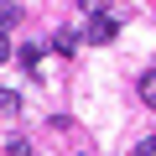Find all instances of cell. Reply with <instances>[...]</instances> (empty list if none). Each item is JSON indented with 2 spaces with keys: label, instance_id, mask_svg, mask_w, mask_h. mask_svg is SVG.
<instances>
[{
  "label": "cell",
  "instance_id": "2",
  "mask_svg": "<svg viewBox=\"0 0 156 156\" xmlns=\"http://www.w3.org/2000/svg\"><path fill=\"white\" fill-rule=\"evenodd\" d=\"M135 89H140V99L156 109V68H146V73H140V83H135Z\"/></svg>",
  "mask_w": 156,
  "mask_h": 156
},
{
  "label": "cell",
  "instance_id": "9",
  "mask_svg": "<svg viewBox=\"0 0 156 156\" xmlns=\"http://www.w3.org/2000/svg\"><path fill=\"white\" fill-rule=\"evenodd\" d=\"M78 5H83V11H99V0H78Z\"/></svg>",
  "mask_w": 156,
  "mask_h": 156
},
{
  "label": "cell",
  "instance_id": "3",
  "mask_svg": "<svg viewBox=\"0 0 156 156\" xmlns=\"http://www.w3.org/2000/svg\"><path fill=\"white\" fill-rule=\"evenodd\" d=\"M16 109H21V99H16V94H11V89H0V125H5V120H11V115H16Z\"/></svg>",
  "mask_w": 156,
  "mask_h": 156
},
{
  "label": "cell",
  "instance_id": "4",
  "mask_svg": "<svg viewBox=\"0 0 156 156\" xmlns=\"http://www.w3.org/2000/svg\"><path fill=\"white\" fill-rule=\"evenodd\" d=\"M16 21H21V5H0V37H11Z\"/></svg>",
  "mask_w": 156,
  "mask_h": 156
},
{
  "label": "cell",
  "instance_id": "5",
  "mask_svg": "<svg viewBox=\"0 0 156 156\" xmlns=\"http://www.w3.org/2000/svg\"><path fill=\"white\" fill-rule=\"evenodd\" d=\"M5 156H31V140H26V135H11V140H5Z\"/></svg>",
  "mask_w": 156,
  "mask_h": 156
},
{
  "label": "cell",
  "instance_id": "6",
  "mask_svg": "<svg viewBox=\"0 0 156 156\" xmlns=\"http://www.w3.org/2000/svg\"><path fill=\"white\" fill-rule=\"evenodd\" d=\"M21 68L37 73V68H42V52H37V47H21Z\"/></svg>",
  "mask_w": 156,
  "mask_h": 156
},
{
  "label": "cell",
  "instance_id": "8",
  "mask_svg": "<svg viewBox=\"0 0 156 156\" xmlns=\"http://www.w3.org/2000/svg\"><path fill=\"white\" fill-rule=\"evenodd\" d=\"M135 156H156V140H140V146H135Z\"/></svg>",
  "mask_w": 156,
  "mask_h": 156
},
{
  "label": "cell",
  "instance_id": "1",
  "mask_svg": "<svg viewBox=\"0 0 156 156\" xmlns=\"http://www.w3.org/2000/svg\"><path fill=\"white\" fill-rule=\"evenodd\" d=\"M89 42H115V31H120V21L115 16H104V11H89Z\"/></svg>",
  "mask_w": 156,
  "mask_h": 156
},
{
  "label": "cell",
  "instance_id": "10",
  "mask_svg": "<svg viewBox=\"0 0 156 156\" xmlns=\"http://www.w3.org/2000/svg\"><path fill=\"white\" fill-rule=\"evenodd\" d=\"M5 57H11V47H5V37H0V62H5Z\"/></svg>",
  "mask_w": 156,
  "mask_h": 156
},
{
  "label": "cell",
  "instance_id": "7",
  "mask_svg": "<svg viewBox=\"0 0 156 156\" xmlns=\"http://www.w3.org/2000/svg\"><path fill=\"white\" fill-rule=\"evenodd\" d=\"M52 47H57V52L68 57V52H73V31H57V37H52Z\"/></svg>",
  "mask_w": 156,
  "mask_h": 156
}]
</instances>
